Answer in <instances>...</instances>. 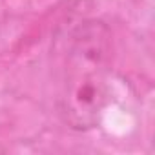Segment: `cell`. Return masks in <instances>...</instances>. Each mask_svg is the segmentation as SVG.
Masks as SVG:
<instances>
[{
    "label": "cell",
    "mask_w": 155,
    "mask_h": 155,
    "mask_svg": "<svg viewBox=\"0 0 155 155\" xmlns=\"http://www.w3.org/2000/svg\"><path fill=\"white\" fill-rule=\"evenodd\" d=\"M111 31L102 20H86L69 40L58 115L75 131L95 128L110 102Z\"/></svg>",
    "instance_id": "1"
}]
</instances>
